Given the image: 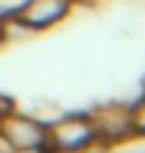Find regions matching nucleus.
I'll list each match as a JSON object with an SVG mask.
<instances>
[{"label":"nucleus","mask_w":145,"mask_h":153,"mask_svg":"<svg viewBox=\"0 0 145 153\" xmlns=\"http://www.w3.org/2000/svg\"><path fill=\"white\" fill-rule=\"evenodd\" d=\"M91 125H93L96 143H119L135 135L129 106H104L91 117Z\"/></svg>","instance_id":"3"},{"label":"nucleus","mask_w":145,"mask_h":153,"mask_svg":"<svg viewBox=\"0 0 145 153\" xmlns=\"http://www.w3.org/2000/svg\"><path fill=\"white\" fill-rule=\"evenodd\" d=\"M3 36H5V34H3V26H0V42H3Z\"/></svg>","instance_id":"6"},{"label":"nucleus","mask_w":145,"mask_h":153,"mask_svg":"<svg viewBox=\"0 0 145 153\" xmlns=\"http://www.w3.org/2000/svg\"><path fill=\"white\" fill-rule=\"evenodd\" d=\"M132 127L135 135H145V99H140L137 106H132Z\"/></svg>","instance_id":"5"},{"label":"nucleus","mask_w":145,"mask_h":153,"mask_svg":"<svg viewBox=\"0 0 145 153\" xmlns=\"http://www.w3.org/2000/svg\"><path fill=\"white\" fill-rule=\"evenodd\" d=\"M0 140L18 153H34L47 148V127L36 120L8 112L0 117Z\"/></svg>","instance_id":"1"},{"label":"nucleus","mask_w":145,"mask_h":153,"mask_svg":"<svg viewBox=\"0 0 145 153\" xmlns=\"http://www.w3.org/2000/svg\"><path fill=\"white\" fill-rule=\"evenodd\" d=\"M96 143L91 117H67L47 130V148L57 153H81Z\"/></svg>","instance_id":"2"},{"label":"nucleus","mask_w":145,"mask_h":153,"mask_svg":"<svg viewBox=\"0 0 145 153\" xmlns=\"http://www.w3.org/2000/svg\"><path fill=\"white\" fill-rule=\"evenodd\" d=\"M70 5H72V0H29L21 8L18 18L29 29H47V26L57 24L60 18L67 16Z\"/></svg>","instance_id":"4"}]
</instances>
